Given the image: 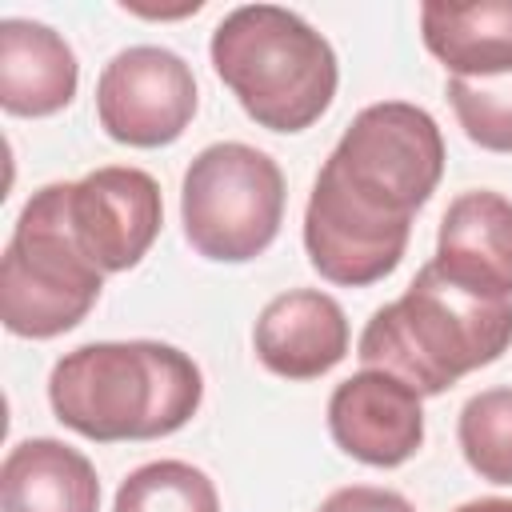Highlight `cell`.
Here are the masks:
<instances>
[{
	"instance_id": "obj_12",
	"label": "cell",
	"mask_w": 512,
	"mask_h": 512,
	"mask_svg": "<svg viewBox=\"0 0 512 512\" xmlns=\"http://www.w3.org/2000/svg\"><path fill=\"white\" fill-rule=\"evenodd\" d=\"M76 52L68 40L40 24L8 16L0 24V104L12 116H52L76 96Z\"/></svg>"
},
{
	"instance_id": "obj_15",
	"label": "cell",
	"mask_w": 512,
	"mask_h": 512,
	"mask_svg": "<svg viewBox=\"0 0 512 512\" xmlns=\"http://www.w3.org/2000/svg\"><path fill=\"white\" fill-rule=\"evenodd\" d=\"M112 512H220L216 484L184 460H152L120 488Z\"/></svg>"
},
{
	"instance_id": "obj_13",
	"label": "cell",
	"mask_w": 512,
	"mask_h": 512,
	"mask_svg": "<svg viewBox=\"0 0 512 512\" xmlns=\"http://www.w3.org/2000/svg\"><path fill=\"white\" fill-rule=\"evenodd\" d=\"M4 512H96L100 480L84 452L52 436H32L8 448L0 468Z\"/></svg>"
},
{
	"instance_id": "obj_14",
	"label": "cell",
	"mask_w": 512,
	"mask_h": 512,
	"mask_svg": "<svg viewBox=\"0 0 512 512\" xmlns=\"http://www.w3.org/2000/svg\"><path fill=\"white\" fill-rule=\"evenodd\" d=\"M420 32L428 52L452 76L512 72V0H480V4L428 0L420 8Z\"/></svg>"
},
{
	"instance_id": "obj_9",
	"label": "cell",
	"mask_w": 512,
	"mask_h": 512,
	"mask_svg": "<svg viewBox=\"0 0 512 512\" xmlns=\"http://www.w3.org/2000/svg\"><path fill=\"white\" fill-rule=\"evenodd\" d=\"M328 432L348 456L372 468H396L424 444L420 392L388 372L364 368L336 384L328 400Z\"/></svg>"
},
{
	"instance_id": "obj_2",
	"label": "cell",
	"mask_w": 512,
	"mask_h": 512,
	"mask_svg": "<svg viewBox=\"0 0 512 512\" xmlns=\"http://www.w3.org/2000/svg\"><path fill=\"white\" fill-rule=\"evenodd\" d=\"M204 400L196 360L160 340H96L56 360L48 404L96 444L156 440L184 428Z\"/></svg>"
},
{
	"instance_id": "obj_8",
	"label": "cell",
	"mask_w": 512,
	"mask_h": 512,
	"mask_svg": "<svg viewBox=\"0 0 512 512\" xmlns=\"http://www.w3.org/2000/svg\"><path fill=\"white\" fill-rule=\"evenodd\" d=\"M68 224L100 272H124L160 236V184L132 164L96 168L68 184Z\"/></svg>"
},
{
	"instance_id": "obj_16",
	"label": "cell",
	"mask_w": 512,
	"mask_h": 512,
	"mask_svg": "<svg viewBox=\"0 0 512 512\" xmlns=\"http://www.w3.org/2000/svg\"><path fill=\"white\" fill-rule=\"evenodd\" d=\"M460 452L480 480L512 484V388H484L460 408Z\"/></svg>"
},
{
	"instance_id": "obj_5",
	"label": "cell",
	"mask_w": 512,
	"mask_h": 512,
	"mask_svg": "<svg viewBox=\"0 0 512 512\" xmlns=\"http://www.w3.org/2000/svg\"><path fill=\"white\" fill-rule=\"evenodd\" d=\"M104 272L68 224V184H44L24 204L0 256V320L12 336L52 340L100 300Z\"/></svg>"
},
{
	"instance_id": "obj_4",
	"label": "cell",
	"mask_w": 512,
	"mask_h": 512,
	"mask_svg": "<svg viewBox=\"0 0 512 512\" xmlns=\"http://www.w3.org/2000/svg\"><path fill=\"white\" fill-rule=\"evenodd\" d=\"M212 68L240 108L272 132H304L336 96V52L280 4L232 8L212 32Z\"/></svg>"
},
{
	"instance_id": "obj_6",
	"label": "cell",
	"mask_w": 512,
	"mask_h": 512,
	"mask_svg": "<svg viewBox=\"0 0 512 512\" xmlns=\"http://www.w3.org/2000/svg\"><path fill=\"white\" fill-rule=\"evenodd\" d=\"M180 220L200 256L220 264L256 260L284 220L280 164L240 140L208 144L184 172Z\"/></svg>"
},
{
	"instance_id": "obj_3",
	"label": "cell",
	"mask_w": 512,
	"mask_h": 512,
	"mask_svg": "<svg viewBox=\"0 0 512 512\" xmlns=\"http://www.w3.org/2000/svg\"><path fill=\"white\" fill-rule=\"evenodd\" d=\"M508 344L512 300L468 292L428 260L400 300L372 312L356 356L420 396H440L460 376L500 360Z\"/></svg>"
},
{
	"instance_id": "obj_17",
	"label": "cell",
	"mask_w": 512,
	"mask_h": 512,
	"mask_svg": "<svg viewBox=\"0 0 512 512\" xmlns=\"http://www.w3.org/2000/svg\"><path fill=\"white\" fill-rule=\"evenodd\" d=\"M448 100L472 144L488 152H512V72L452 76Z\"/></svg>"
},
{
	"instance_id": "obj_11",
	"label": "cell",
	"mask_w": 512,
	"mask_h": 512,
	"mask_svg": "<svg viewBox=\"0 0 512 512\" xmlns=\"http://www.w3.org/2000/svg\"><path fill=\"white\" fill-rule=\"evenodd\" d=\"M432 264L468 292L512 300V200L488 188L460 192L440 220Z\"/></svg>"
},
{
	"instance_id": "obj_1",
	"label": "cell",
	"mask_w": 512,
	"mask_h": 512,
	"mask_svg": "<svg viewBox=\"0 0 512 512\" xmlns=\"http://www.w3.org/2000/svg\"><path fill=\"white\" fill-rule=\"evenodd\" d=\"M444 172L436 120L408 100H380L352 116L324 160L308 208L304 248L312 268L348 288L384 280Z\"/></svg>"
},
{
	"instance_id": "obj_7",
	"label": "cell",
	"mask_w": 512,
	"mask_h": 512,
	"mask_svg": "<svg viewBox=\"0 0 512 512\" xmlns=\"http://www.w3.org/2000/svg\"><path fill=\"white\" fill-rule=\"evenodd\" d=\"M96 116L100 128L120 144H172L196 116V76L172 48H124L96 80Z\"/></svg>"
},
{
	"instance_id": "obj_19",
	"label": "cell",
	"mask_w": 512,
	"mask_h": 512,
	"mask_svg": "<svg viewBox=\"0 0 512 512\" xmlns=\"http://www.w3.org/2000/svg\"><path fill=\"white\" fill-rule=\"evenodd\" d=\"M456 512H512V500H504V496H480V500L460 504Z\"/></svg>"
},
{
	"instance_id": "obj_10",
	"label": "cell",
	"mask_w": 512,
	"mask_h": 512,
	"mask_svg": "<svg viewBox=\"0 0 512 512\" xmlns=\"http://www.w3.org/2000/svg\"><path fill=\"white\" fill-rule=\"evenodd\" d=\"M252 344L268 372L284 380H316L348 356V320L328 292L292 288L264 304Z\"/></svg>"
},
{
	"instance_id": "obj_18",
	"label": "cell",
	"mask_w": 512,
	"mask_h": 512,
	"mask_svg": "<svg viewBox=\"0 0 512 512\" xmlns=\"http://www.w3.org/2000/svg\"><path fill=\"white\" fill-rule=\"evenodd\" d=\"M316 512H416V508L400 492H392V488L348 484V488H336Z\"/></svg>"
}]
</instances>
